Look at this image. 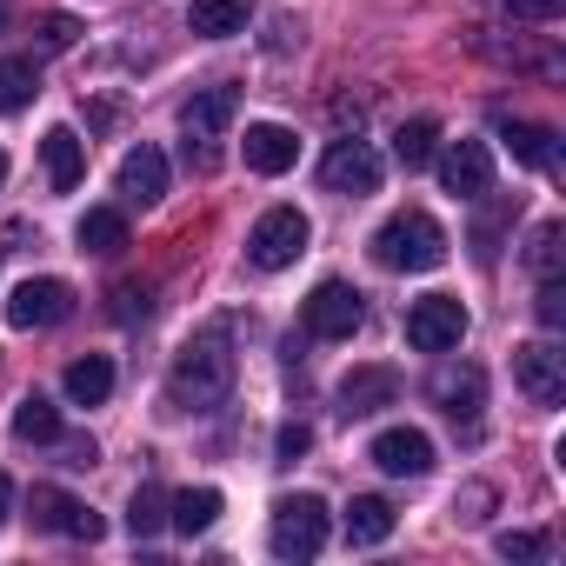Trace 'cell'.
<instances>
[{
  "mask_svg": "<svg viewBox=\"0 0 566 566\" xmlns=\"http://www.w3.org/2000/svg\"><path fill=\"white\" fill-rule=\"evenodd\" d=\"M394 526H400V513L380 493H360L347 506V546H380V539H394Z\"/></svg>",
  "mask_w": 566,
  "mask_h": 566,
  "instance_id": "cell-22",
  "label": "cell"
},
{
  "mask_svg": "<svg viewBox=\"0 0 566 566\" xmlns=\"http://www.w3.org/2000/svg\"><path fill=\"white\" fill-rule=\"evenodd\" d=\"M321 187H327V193H347V200L380 193V154H374L367 140H334L327 160H321Z\"/></svg>",
  "mask_w": 566,
  "mask_h": 566,
  "instance_id": "cell-10",
  "label": "cell"
},
{
  "mask_svg": "<svg viewBox=\"0 0 566 566\" xmlns=\"http://www.w3.org/2000/svg\"><path fill=\"white\" fill-rule=\"evenodd\" d=\"M307 447H314V427H307V420H287V427L273 433V453H280V460H307Z\"/></svg>",
  "mask_w": 566,
  "mask_h": 566,
  "instance_id": "cell-32",
  "label": "cell"
},
{
  "mask_svg": "<svg viewBox=\"0 0 566 566\" xmlns=\"http://www.w3.org/2000/svg\"><path fill=\"white\" fill-rule=\"evenodd\" d=\"M0 21H8V0H0Z\"/></svg>",
  "mask_w": 566,
  "mask_h": 566,
  "instance_id": "cell-39",
  "label": "cell"
},
{
  "mask_svg": "<svg viewBox=\"0 0 566 566\" xmlns=\"http://www.w3.org/2000/svg\"><path fill=\"white\" fill-rule=\"evenodd\" d=\"M559 240H566V227H559V220H546V227L533 233V247H526V266H533L539 280H559V260H566V247H559Z\"/></svg>",
  "mask_w": 566,
  "mask_h": 566,
  "instance_id": "cell-28",
  "label": "cell"
},
{
  "mask_svg": "<svg viewBox=\"0 0 566 566\" xmlns=\"http://www.w3.org/2000/svg\"><path fill=\"white\" fill-rule=\"evenodd\" d=\"M14 440H28V447H54V440H61V407L41 400V394H28V400L14 407Z\"/></svg>",
  "mask_w": 566,
  "mask_h": 566,
  "instance_id": "cell-26",
  "label": "cell"
},
{
  "mask_svg": "<svg viewBox=\"0 0 566 566\" xmlns=\"http://www.w3.org/2000/svg\"><path fill=\"white\" fill-rule=\"evenodd\" d=\"M500 140L520 167H539V174H559V134L553 127H533V120H500Z\"/></svg>",
  "mask_w": 566,
  "mask_h": 566,
  "instance_id": "cell-19",
  "label": "cell"
},
{
  "mask_svg": "<svg viewBox=\"0 0 566 566\" xmlns=\"http://www.w3.org/2000/svg\"><path fill=\"white\" fill-rule=\"evenodd\" d=\"M28 513H34V526H41V533H61V539H87V546H94V539L107 533V520H101L87 500L61 493V486H34Z\"/></svg>",
  "mask_w": 566,
  "mask_h": 566,
  "instance_id": "cell-9",
  "label": "cell"
},
{
  "mask_svg": "<svg viewBox=\"0 0 566 566\" xmlns=\"http://www.w3.org/2000/svg\"><path fill=\"white\" fill-rule=\"evenodd\" d=\"M367 460L394 480H420V473H433V440L420 427H387V433H374Z\"/></svg>",
  "mask_w": 566,
  "mask_h": 566,
  "instance_id": "cell-12",
  "label": "cell"
},
{
  "mask_svg": "<svg viewBox=\"0 0 566 566\" xmlns=\"http://www.w3.org/2000/svg\"><path fill=\"white\" fill-rule=\"evenodd\" d=\"M41 160H48V187H54V193H74L81 174H87V140H81L74 127H48Z\"/></svg>",
  "mask_w": 566,
  "mask_h": 566,
  "instance_id": "cell-17",
  "label": "cell"
},
{
  "mask_svg": "<svg viewBox=\"0 0 566 566\" xmlns=\"http://www.w3.org/2000/svg\"><path fill=\"white\" fill-rule=\"evenodd\" d=\"M433 154H440V127H433V120H407V127L394 134V160H400L407 174H420Z\"/></svg>",
  "mask_w": 566,
  "mask_h": 566,
  "instance_id": "cell-27",
  "label": "cell"
},
{
  "mask_svg": "<svg viewBox=\"0 0 566 566\" xmlns=\"http://www.w3.org/2000/svg\"><path fill=\"white\" fill-rule=\"evenodd\" d=\"M0 180H8V154H0Z\"/></svg>",
  "mask_w": 566,
  "mask_h": 566,
  "instance_id": "cell-38",
  "label": "cell"
},
{
  "mask_svg": "<svg viewBox=\"0 0 566 566\" xmlns=\"http://www.w3.org/2000/svg\"><path fill=\"white\" fill-rule=\"evenodd\" d=\"M539 321L559 334L566 327V287H559V280H539Z\"/></svg>",
  "mask_w": 566,
  "mask_h": 566,
  "instance_id": "cell-33",
  "label": "cell"
},
{
  "mask_svg": "<svg viewBox=\"0 0 566 566\" xmlns=\"http://www.w3.org/2000/svg\"><path fill=\"white\" fill-rule=\"evenodd\" d=\"M307 240H314V227H307L301 207H266V213L253 220V233H247V260H253L260 273H280V266H294V260L307 253Z\"/></svg>",
  "mask_w": 566,
  "mask_h": 566,
  "instance_id": "cell-5",
  "label": "cell"
},
{
  "mask_svg": "<svg viewBox=\"0 0 566 566\" xmlns=\"http://www.w3.org/2000/svg\"><path fill=\"white\" fill-rule=\"evenodd\" d=\"M321 546H327V500L321 493H280L273 500V520H266V553L287 559V566H301Z\"/></svg>",
  "mask_w": 566,
  "mask_h": 566,
  "instance_id": "cell-3",
  "label": "cell"
},
{
  "mask_svg": "<svg viewBox=\"0 0 566 566\" xmlns=\"http://www.w3.org/2000/svg\"><path fill=\"white\" fill-rule=\"evenodd\" d=\"M440 187H447L453 200H486V187H493V154H486V140H453V147L440 154Z\"/></svg>",
  "mask_w": 566,
  "mask_h": 566,
  "instance_id": "cell-13",
  "label": "cell"
},
{
  "mask_svg": "<svg viewBox=\"0 0 566 566\" xmlns=\"http://www.w3.org/2000/svg\"><path fill=\"white\" fill-rule=\"evenodd\" d=\"M74 240H81V253H120L127 247V213L120 207H87Z\"/></svg>",
  "mask_w": 566,
  "mask_h": 566,
  "instance_id": "cell-23",
  "label": "cell"
},
{
  "mask_svg": "<svg viewBox=\"0 0 566 566\" xmlns=\"http://www.w3.org/2000/svg\"><path fill=\"white\" fill-rule=\"evenodd\" d=\"M360 321H367V294L347 287V280H321V287L301 301V327L314 340H354Z\"/></svg>",
  "mask_w": 566,
  "mask_h": 566,
  "instance_id": "cell-6",
  "label": "cell"
},
{
  "mask_svg": "<svg viewBox=\"0 0 566 566\" xmlns=\"http://www.w3.org/2000/svg\"><path fill=\"white\" fill-rule=\"evenodd\" d=\"M513 380L533 407H559L566 400V354L553 340H526V347H513Z\"/></svg>",
  "mask_w": 566,
  "mask_h": 566,
  "instance_id": "cell-8",
  "label": "cell"
},
{
  "mask_svg": "<svg viewBox=\"0 0 566 566\" xmlns=\"http://www.w3.org/2000/svg\"><path fill=\"white\" fill-rule=\"evenodd\" d=\"M233 394V354H227V334H200L174 354L167 367V400L180 413H213L220 400Z\"/></svg>",
  "mask_w": 566,
  "mask_h": 566,
  "instance_id": "cell-1",
  "label": "cell"
},
{
  "mask_svg": "<svg viewBox=\"0 0 566 566\" xmlns=\"http://www.w3.org/2000/svg\"><path fill=\"white\" fill-rule=\"evenodd\" d=\"M67 314H74V287H67V280H21L14 301H8V321H14L21 334H34V327H61Z\"/></svg>",
  "mask_w": 566,
  "mask_h": 566,
  "instance_id": "cell-11",
  "label": "cell"
},
{
  "mask_svg": "<svg viewBox=\"0 0 566 566\" xmlns=\"http://www.w3.org/2000/svg\"><path fill=\"white\" fill-rule=\"evenodd\" d=\"M114 187H120V200H127V207H154V200L167 193V154L140 140V147H134V154L120 160V174H114Z\"/></svg>",
  "mask_w": 566,
  "mask_h": 566,
  "instance_id": "cell-16",
  "label": "cell"
},
{
  "mask_svg": "<svg viewBox=\"0 0 566 566\" xmlns=\"http://www.w3.org/2000/svg\"><path fill=\"white\" fill-rule=\"evenodd\" d=\"M34 94H41V67L21 61V54H0V114L34 107Z\"/></svg>",
  "mask_w": 566,
  "mask_h": 566,
  "instance_id": "cell-25",
  "label": "cell"
},
{
  "mask_svg": "<svg viewBox=\"0 0 566 566\" xmlns=\"http://www.w3.org/2000/svg\"><path fill=\"white\" fill-rule=\"evenodd\" d=\"M34 34H41V48H48V54H67V48L81 41V21H74V14H41V28H34Z\"/></svg>",
  "mask_w": 566,
  "mask_h": 566,
  "instance_id": "cell-30",
  "label": "cell"
},
{
  "mask_svg": "<svg viewBox=\"0 0 566 566\" xmlns=\"http://www.w3.org/2000/svg\"><path fill=\"white\" fill-rule=\"evenodd\" d=\"M493 553L500 559H546V539L539 533H493Z\"/></svg>",
  "mask_w": 566,
  "mask_h": 566,
  "instance_id": "cell-31",
  "label": "cell"
},
{
  "mask_svg": "<svg viewBox=\"0 0 566 566\" xmlns=\"http://www.w3.org/2000/svg\"><path fill=\"white\" fill-rule=\"evenodd\" d=\"M220 506H227V500H220V486H187V493H174V500H167V526L193 539V533H207V526L220 520Z\"/></svg>",
  "mask_w": 566,
  "mask_h": 566,
  "instance_id": "cell-21",
  "label": "cell"
},
{
  "mask_svg": "<svg viewBox=\"0 0 566 566\" xmlns=\"http://www.w3.org/2000/svg\"><path fill=\"white\" fill-rule=\"evenodd\" d=\"M394 400H400V374L380 367V360H367V367H354V374L340 380V413H347V420H367V413H380V407H394Z\"/></svg>",
  "mask_w": 566,
  "mask_h": 566,
  "instance_id": "cell-14",
  "label": "cell"
},
{
  "mask_svg": "<svg viewBox=\"0 0 566 566\" xmlns=\"http://www.w3.org/2000/svg\"><path fill=\"white\" fill-rule=\"evenodd\" d=\"M247 21H253V0H193L187 8V28L207 41H233V34H247Z\"/></svg>",
  "mask_w": 566,
  "mask_h": 566,
  "instance_id": "cell-20",
  "label": "cell"
},
{
  "mask_svg": "<svg viewBox=\"0 0 566 566\" xmlns=\"http://www.w3.org/2000/svg\"><path fill=\"white\" fill-rule=\"evenodd\" d=\"M114 394V360L107 354H81L74 367H67V400L74 407H101Z\"/></svg>",
  "mask_w": 566,
  "mask_h": 566,
  "instance_id": "cell-24",
  "label": "cell"
},
{
  "mask_svg": "<svg viewBox=\"0 0 566 566\" xmlns=\"http://www.w3.org/2000/svg\"><path fill=\"white\" fill-rule=\"evenodd\" d=\"M8 513H14V480L0 473V526H8Z\"/></svg>",
  "mask_w": 566,
  "mask_h": 566,
  "instance_id": "cell-37",
  "label": "cell"
},
{
  "mask_svg": "<svg viewBox=\"0 0 566 566\" xmlns=\"http://www.w3.org/2000/svg\"><path fill=\"white\" fill-rule=\"evenodd\" d=\"M486 506H493V486H486V480H473V486L453 500V513H460V520H486Z\"/></svg>",
  "mask_w": 566,
  "mask_h": 566,
  "instance_id": "cell-34",
  "label": "cell"
},
{
  "mask_svg": "<svg viewBox=\"0 0 566 566\" xmlns=\"http://www.w3.org/2000/svg\"><path fill=\"white\" fill-rule=\"evenodd\" d=\"M233 114H240V87H200L187 107H180V134H187V160L207 174L213 167V154H220V134L233 127Z\"/></svg>",
  "mask_w": 566,
  "mask_h": 566,
  "instance_id": "cell-4",
  "label": "cell"
},
{
  "mask_svg": "<svg viewBox=\"0 0 566 566\" xmlns=\"http://www.w3.org/2000/svg\"><path fill=\"white\" fill-rule=\"evenodd\" d=\"M61 453H67L61 467H101V447L94 440H61Z\"/></svg>",
  "mask_w": 566,
  "mask_h": 566,
  "instance_id": "cell-36",
  "label": "cell"
},
{
  "mask_svg": "<svg viewBox=\"0 0 566 566\" xmlns=\"http://www.w3.org/2000/svg\"><path fill=\"white\" fill-rule=\"evenodd\" d=\"M467 340V307L453 294H427L407 307V347L413 354H453Z\"/></svg>",
  "mask_w": 566,
  "mask_h": 566,
  "instance_id": "cell-7",
  "label": "cell"
},
{
  "mask_svg": "<svg viewBox=\"0 0 566 566\" xmlns=\"http://www.w3.org/2000/svg\"><path fill=\"white\" fill-rule=\"evenodd\" d=\"M160 526H167V493H160V486H140L134 506H127V533H134V539H154Z\"/></svg>",
  "mask_w": 566,
  "mask_h": 566,
  "instance_id": "cell-29",
  "label": "cell"
},
{
  "mask_svg": "<svg viewBox=\"0 0 566 566\" xmlns=\"http://www.w3.org/2000/svg\"><path fill=\"white\" fill-rule=\"evenodd\" d=\"M433 400L447 407L453 427H473V420H480V400H486V374H480V367H447V374L433 380Z\"/></svg>",
  "mask_w": 566,
  "mask_h": 566,
  "instance_id": "cell-18",
  "label": "cell"
},
{
  "mask_svg": "<svg viewBox=\"0 0 566 566\" xmlns=\"http://www.w3.org/2000/svg\"><path fill=\"white\" fill-rule=\"evenodd\" d=\"M240 154H247L253 174H287V167L301 160V134H294V127H280V120H253L247 140H240Z\"/></svg>",
  "mask_w": 566,
  "mask_h": 566,
  "instance_id": "cell-15",
  "label": "cell"
},
{
  "mask_svg": "<svg viewBox=\"0 0 566 566\" xmlns=\"http://www.w3.org/2000/svg\"><path fill=\"white\" fill-rule=\"evenodd\" d=\"M374 260L394 266V273H433V266L447 260V227H440L433 213L407 207V213H394V220L374 233Z\"/></svg>",
  "mask_w": 566,
  "mask_h": 566,
  "instance_id": "cell-2",
  "label": "cell"
},
{
  "mask_svg": "<svg viewBox=\"0 0 566 566\" xmlns=\"http://www.w3.org/2000/svg\"><path fill=\"white\" fill-rule=\"evenodd\" d=\"M500 8H506L513 21H553V14H559V0H500Z\"/></svg>",
  "mask_w": 566,
  "mask_h": 566,
  "instance_id": "cell-35",
  "label": "cell"
}]
</instances>
